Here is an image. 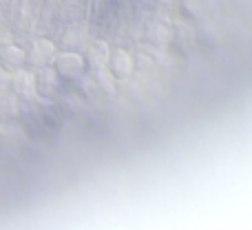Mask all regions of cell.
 <instances>
[{
	"label": "cell",
	"mask_w": 252,
	"mask_h": 230,
	"mask_svg": "<svg viewBox=\"0 0 252 230\" xmlns=\"http://www.w3.org/2000/svg\"><path fill=\"white\" fill-rule=\"evenodd\" d=\"M56 53H58V47L53 40L35 38L29 44V49H25V56H27L25 69L33 71V69H40V66H51L53 60H56Z\"/></svg>",
	"instance_id": "obj_1"
},
{
	"label": "cell",
	"mask_w": 252,
	"mask_h": 230,
	"mask_svg": "<svg viewBox=\"0 0 252 230\" xmlns=\"http://www.w3.org/2000/svg\"><path fill=\"white\" fill-rule=\"evenodd\" d=\"M53 69L60 75V80H75L82 75L84 71V56L78 51H58L56 60H53Z\"/></svg>",
	"instance_id": "obj_2"
},
{
	"label": "cell",
	"mask_w": 252,
	"mask_h": 230,
	"mask_svg": "<svg viewBox=\"0 0 252 230\" xmlns=\"http://www.w3.org/2000/svg\"><path fill=\"white\" fill-rule=\"evenodd\" d=\"M33 87H35V96L42 98V100H51L58 96L60 91V75L56 73L53 66H40L33 69Z\"/></svg>",
	"instance_id": "obj_3"
},
{
	"label": "cell",
	"mask_w": 252,
	"mask_h": 230,
	"mask_svg": "<svg viewBox=\"0 0 252 230\" xmlns=\"http://www.w3.org/2000/svg\"><path fill=\"white\" fill-rule=\"evenodd\" d=\"M9 91L20 98L25 104L33 102V98H38L33 87V73L29 69H18L13 73H9Z\"/></svg>",
	"instance_id": "obj_4"
},
{
	"label": "cell",
	"mask_w": 252,
	"mask_h": 230,
	"mask_svg": "<svg viewBox=\"0 0 252 230\" xmlns=\"http://www.w3.org/2000/svg\"><path fill=\"white\" fill-rule=\"evenodd\" d=\"M25 47L20 44L11 42V44H4L0 47V69H4L7 73H13L18 69H25Z\"/></svg>",
	"instance_id": "obj_5"
},
{
	"label": "cell",
	"mask_w": 252,
	"mask_h": 230,
	"mask_svg": "<svg viewBox=\"0 0 252 230\" xmlns=\"http://www.w3.org/2000/svg\"><path fill=\"white\" fill-rule=\"evenodd\" d=\"M109 71L115 80H128L133 75V58H130L128 51L124 49H115L109 56Z\"/></svg>",
	"instance_id": "obj_6"
},
{
	"label": "cell",
	"mask_w": 252,
	"mask_h": 230,
	"mask_svg": "<svg viewBox=\"0 0 252 230\" xmlns=\"http://www.w3.org/2000/svg\"><path fill=\"white\" fill-rule=\"evenodd\" d=\"M25 111V102L18 96H13L11 91H2L0 93V122L9 124V122H16L18 117Z\"/></svg>",
	"instance_id": "obj_7"
},
{
	"label": "cell",
	"mask_w": 252,
	"mask_h": 230,
	"mask_svg": "<svg viewBox=\"0 0 252 230\" xmlns=\"http://www.w3.org/2000/svg\"><path fill=\"white\" fill-rule=\"evenodd\" d=\"M109 56H111V49L104 40H93V42L87 44V60L91 62L93 69H102V66H106Z\"/></svg>",
	"instance_id": "obj_8"
},
{
	"label": "cell",
	"mask_w": 252,
	"mask_h": 230,
	"mask_svg": "<svg viewBox=\"0 0 252 230\" xmlns=\"http://www.w3.org/2000/svg\"><path fill=\"white\" fill-rule=\"evenodd\" d=\"M84 40H87V33H84V29L78 22L66 27L64 35H62V44H64L66 51H78L80 47H84Z\"/></svg>",
	"instance_id": "obj_9"
},
{
	"label": "cell",
	"mask_w": 252,
	"mask_h": 230,
	"mask_svg": "<svg viewBox=\"0 0 252 230\" xmlns=\"http://www.w3.org/2000/svg\"><path fill=\"white\" fill-rule=\"evenodd\" d=\"M146 31H148V33H146L148 42L157 44V47H164V44H168V40H170V29H168L166 25H161V22H151Z\"/></svg>",
	"instance_id": "obj_10"
},
{
	"label": "cell",
	"mask_w": 252,
	"mask_h": 230,
	"mask_svg": "<svg viewBox=\"0 0 252 230\" xmlns=\"http://www.w3.org/2000/svg\"><path fill=\"white\" fill-rule=\"evenodd\" d=\"M13 42V29L9 27V22L4 18H0V47Z\"/></svg>",
	"instance_id": "obj_11"
},
{
	"label": "cell",
	"mask_w": 252,
	"mask_h": 230,
	"mask_svg": "<svg viewBox=\"0 0 252 230\" xmlns=\"http://www.w3.org/2000/svg\"><path fill=\"white\" fill-rule=\"evenodd\" d=\"M9 91V73L4 69H0V93Z\"/></svg>",
	"instance_id": "obj_12"
}]
</instances>
